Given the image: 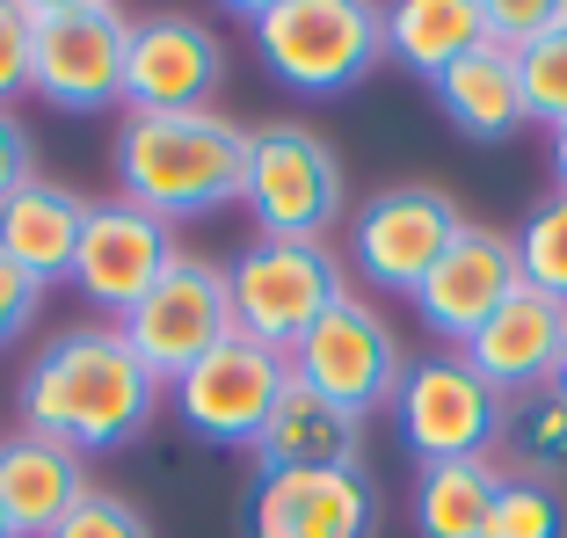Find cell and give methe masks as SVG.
Returning a JSON list of instances; mask_svg holds the SVG:
<instances>
[{"instance_id": "obj_27", "label": "cell", "mask_w": 567, "mask_h": 538, "mask_svg": "<svg viewBox=\"0 0 567 538\" xmlns=\"http://www.w3.org/2000/svg\"><path fill=\"white\" fill-rule=\"evenodd\" d=\"M51 538H153V524H146V509H138L132 495L95 488L66 524H59V531H51Z\"/></svg>"}, {"instance_id": "obj_13", "label": "cell", "mask_w": 567, "mask_h": 538, "mask_svg": "<svg viewBox=\"0 0 567 538\" xmlns=\"http://www.w3.org/2000/svg\"><path fill=\"white\" fill-rule=\"evenodd\" d=\"M226 87V44L197 15H146L124 44V117H183L212 110Z\"/></svg>"}, {"instance_id": "obj_2", "label": "cell", "mask_w": 567, "mask_h": 538, "mask_svg": "<svg viewBox=\"0 0 567 538\" xmlns=\"http://www.w3.org/2000/svg\"><path fill=\"white\" fill-rule=\"evenodd\" d=\"M117 197L153 211L161 226L204 219L218 204H240L248 175V132L226 110H183V117H117L110 138Z\"/></svg>"}, {"instance_id": "obj_8", "label": "cell", "mask_w": 567, "mask_h": 538, "mask_svg": "<svg viewBox=\"0 0 567 538\" xmlns=\"http://www.w3.org/2000/svg\"><path fill=\"white\" fill-rule=\"evenodd\" d=\"M401 371H408L401 335H393L385 313H371L357 291H342V299L313 320V335L291 350V379L313 386L328 407H342L350 422H371L379 407H393Z\"/></svg>"}, {"instance_id": "obj_5", "label": "cell", "mask_w": 567, "mask_h": 538, "mask_svg": "<svg viewBox=\"0 0 567 538\" xmlns=\"http://www.w3.org/2000/svg\"><path fill=\"white\" fill-rule=\"evenodd\" d=\"M240 204L255 219V240H328L350 211V183H342V161L320 132L262 124V132H248Z\"/></svg>"}, {"instance_id": "obj_14", "label": "cell", "mask_w": 567, "mask_h": 538, "mask_svg": "<svg viewBox=\"0 0 567 538\" xmlns=\"http://www.w3.org/2000/svg\"><path fill=\"white\" fill-rule=\"evenodd\" d=\"M175 262H183L175 226H161L153 211H138V204H124V197L87 204L81 255H73V284H81V299L95 306V313L124 320Z\"/></svg>"}, {"instance_id": "obj_28", "label": "cell", "mask_w": 567, "mask_h": 538, "mask_svg": "<svg viewBox=\"0 0 567 538\" xmlns=\"http://www.w3.org/2000/svg\"><path fill=\"white\" fill-rule=\"evenodd\" d=\"M567 15V0H481V22H487V44L502 51H524Z\"/></svg>"}, {"instance_id": "obj_19", "label": "cell", "mask_w": 567, "mask_h": 538, "mask_svg": "<svg viewBox=\"0 0 567 538\" xmlns=\"http://www.w3.org/2000/svg\"><path fill=\"white\" fill-rule=\"evenodd\" d=\"M81 226H87V197H81V189L37 175V183H22L16 197L0 204V255H16L37 284L51 291L59 277H73Z\"/></svg>"}, {"instance_id": "obj_29", "label": "cell", "mask_w": 567, "mask_h": 538, "mask_svg": "<svg viewBox=\"0 0 567 538\" xmlns=\"http://www.w3.org/2000/svg\"><path fill=\"white\" fill-rule=\"evenodd\" d=\"M30 95V0H0V110Z\"/></svg>"}, {"instance_id": "obj_9", "label": "cell", "mask_w": 567, "mask_h": 538, "mask_svg": "<svg viewBox=\"0 0 567 538\" xmlns=\"http://www.w3.org/2000/svg\"><path fill=\"white\" fill-rule=\"evenodd\" d=\"M284 386H291V356L262 350V342H248L234 328L212 356H197V364L167 386V401H175V422H183L197 444L255 452V437H262V422H269V407H277Z\"/></svg>"}, {"instance_id": "obj_26", "label": "cell", "mask_w": 567, "mask_h": 538, "mask_svg": "<svg viewBox=\"0 0 567 538\" xmlns=\"http://www.w3.org/2000/svg\"><path fill=\"white\" fill-rule=\"evenodd\" d=\"M487 538H567V503L546 480H502L495 509H487Z\"/></svg>"}, {"instance_id": "obj_23", "label": "cell", "mask_w": 567, "mask_h": 538, "mask_svg": "<svg viewBox=\"0 0 567 538\" xmlns=\"http://www.w3.org/2000/svg\"><path fill=\"white\" fill-rule=\"evenodd\" d=\"M495 452H509V473H517V480H546V488L567 480V393L553 386V379L509 393Z\"/></svg>"}, {"instance_id": "obj_1", "label": "cell", "mask_w": 567, "mask_h": 538, "mask_svg": "<svg viewBox=\"0 0 567 538\" xmlns=\"http://www.w3.org/2000/svg\"><path fill=\"white\" fill-rule=\"evenodd\" d=\"M161 379L138 364L117 320H81L59 328L44 350L30 356L16 386V415L30 437H51L66 452H124L153 430L161 415Z\"/></svg>"}, {"instance_id": "obj_24", "label": "cell", "mask_w": 567, "mask_h": 538, "mask_svg": "<svg viewBox=\"0 0 567 538\" xmlns=\"http://www.w3.org/2000/svg\"><path fill=\"white\" fill-rule=\"evenodd\" d=\"M517 277L567 306V197H538L517 226Z\"/></svg>"}, {"instance_id": "obj_34", "label": "cell", "mask_w": 567, "mask_h": 538, "mask_svg": "<svg viewBox=\"0 0 567 538\" xmlns=\"http://www.w3.org/2000/svg\"><path fill=\"white\" fill-rule=\"evenodd\" d=\"M0 538H16V524H8V509H0Z\"/></svg>"}, {"instance_id": "obj_17", "label": "cell", "mask_w": 567, "mask_h": 538, "mask_svg": "<svg viewBox=\"0 0 567 538\" xmlns=\"http://www.w3.org/2000/svg\"><path fill=\"white\" fill-rule=\"evenodd\" d=\"M560 342H567V306L546 299V291H532V284H517L502 299V313L466 342V364L481 371L495 393H524V386H546L553 379Z\"/></svg>"}, {"instance_id": "obj_4", "label": "cell", "mask_w": 567, "mask_h": 538, "mask_svg": "<svg viewBox=\"0 0 567 538\" xmlns=\"http://www.w3.org/2000/svg\"><path fill=\"white\" fill-rule=\"evenodd\" d=\"M132 15L110 0H30V95L66 117H102L124 102Z\"/></svg>"}, {"instance_id": "obj_16", "label": "cell", "mask_w": 567, "mask_h": 538, "mask_svg": "<svg viewBox=\"0 0 567 538\" xmlns=\"http://www.w3.org/2000/svg\"><path fill=\"white\" fill-rule=\"evenodd\" d=\"M87 495H95V480H87L81 452H66V444H51V437H30V430L0 437V509H8L16 538H51Z\"/></svg>"}, {"instance_id": "obj_25", "label": "cell", "mask_w": 567, "mask_h": 538, "mask_svg": "<svg viewBox=\"0 0 567 538\" xmlns=\"http://www.w3.org/2000/svg\"><path fill=\"white\" fill-rule=\"evenodd\" d=\"M517 81H524V110H532L546 132L567 124V15L553 22L538 44L517 51Z\"/></svg>"}, {"instance_id": "obj_11", "label": "cell", "mask_w": 567, "mask_h": 538, "mask_svg": "<svg viewBox=\"0 0 567 538\" xmlns=\"http://www.w3.org/2000/svg\"><path fill=\"white\" fill-rule=\"evenodd\" d=\"M466 211L430 183H401L379 189L350 211V262L364 284L393 291V299H415V284L436 269V255L458 240Z\"/></svg>"}, {"instance_id": "obj_10", "label": "cell", "mask_w": 567, "mask_h": 538, "mask_svg": "<svg viewBox=\"0 0 567 538\" xmlns=\"http://www.w3.org/2000/svg\"><path fill=\"white\" fill-rule=\"evenodd\" d=\"M124 342L138 350V364L161 379V386H175L197 356H212L218 342L234 335V299H226V269L204 262V255H183V262L167 269L161 284L146 291V299L132 306V313L117 320Z\"/></svg>"}, {"instance_id": "obj_32", "label": "cell", "mask_w": 567, "mask_h": 538, "mask_svg": "<svg viewBox=\"0 0 567 538\" xmlns=\"http://www.w3.org/2000/svg\"><path fill=\"white\" fill-rule=\"evenodd\" d=\"M553 183H560V197H567V124H560V132H553Z\"/></svg>"}, {"instance_id": "obj_31", "label": "cell", "mask_w": 567, "mask_h": 538, "mask_svg": "<svg viewBox=\"0 0 567 538\" xmlns=\"http://www.w3.org/2000/svg\"><path fill=\"white\" fill-rule=\"evenodd\" d=\"M22 183H37V138L16 110H0V204L16 197Z\"/></svg>"}, {"instance_id": "obj_7", "label": "cell", "mask_w": 567, "mask_h": 538, "mask_svg": "<svg viewBox=\"0 0 567 538\" xmlns=\"http://www.w3.org/2000/svg\"><path fill=\"white\" fill-rule=\"evenodd\" d=\"M502 407L509 393H495L481 371L466 364V350L408 356L401 393H393V422L401 444L422 466H451V458H495L502 444Z\"/></svg>"}, {"instance_id": "obj_33", "label": "cell", "mask_w": 567, "mask_h": 538, "mask_svg": "<svg viewBox=\"0 0 567 538\" xmlns=\"http://www.w3.org/2000/svg\"><path fill=\"white\" fill-rule=\"evenodd\" d=\"M553 386L567 393V342H560V356H553Z\"/></svg>"}, {"instance_id": "obj_18", "label": "cell", "mask_w": 567, "mask_h": 538, "mask_svg": "<svg viewBox=\"0 0 567 538\" xmlns=\"http://www.w3.org/2000/svg\"><path fill=\"white\" fill-rule=\"evenodd\" d=\"M364 452V422H350L342 407H328L313 386L277 393L262 437H255V473H320V466H357Z\"/></svg>"}, {"instance_id": "obj_20", "label": "cell", "mask_w": 567, "mask_h": 538, "mask_svg": "<svg viewBox=\"0 0 567 538\" xmlns=\"http://www.w3.org/2000/svg\"><path fill=\"white\" fill-rule=\"evenodd\" d=\"M430 87H436V110H444L466 138H481V146L509 138L517 124H532V110H524V81H517V51H502V44L466 51V59L444 66Z\"/></svg>"}, {"instance_id": "obj_21", "label": "cell", "mask_w": 567, "mask_h": 538, "mask_svg": "<svg viewBox=\"0 0 567 538\" xmlns=\"http://www.w3.org/2000/svg\"><path fill=\"white\" fill-rule=\"evenodd\" d=\"M481 44H487L481 0H401V8H385V51L422 81H436Z\"/></svg>"}, {"instance_id": "obj_15", "label": "cell", "mask_w": 567, "mask_h": 538, "mask_svg": "<svg viewBox=\"0 0 567 538\" xmlns=\"http://www.w3.org/2000/svg\"><path fill=\"white\" fill-rule=\"evenodd\" d=\"M517 240L495 234V226H458V240H451L444 255H436V269L415 284V313L422 328H430L436 342H451V350H466L473 335H481L487 320L502 313V299L517 291Z\"/></svg>"}, {"instance_id": "obj_22", "label": "cell", "mask_w": 567, "mask_h": 538, "mask_svg": "<svg viewBox=\"0 0 567 538\" xmlns=\"http://www.w3.org/2000/svg\"><path fill=\"white\" fill-rule=\"evenodd\" d=\"M509 466L502 458H451V466L415 473V531L422 538H487V509H495Z\"/></svg>"}, {"instance_id": "obj_30", "label": "cell", "mask_w": 567, "mask_h": 538, "mask_svg": "<svg viewBox=\"0 0 567 538\" xmlns=\"http://www.w3.org/2000/svg\"><path fill=\"white\" fill-rule=\"evenodd\" d=\"M37 313H44V284H37V277L16 262V255H0V350L30 335Z\"/></svg>"}, {"instance_id": "obj_3", "label": "cell", "mask_w": 567, "mask_h": 538, "mask_svg": "<svg viewBox=\"0 0 567 538\" xmlns=\"http://www.w3.org/2000/svg\"><path fill=\"white\" fill-rule=\"evenodd\" d=\"M255 59L291 95H350L385 59V8L371 0H248Z\"/></svg>"}, {"instance_id": "obj_12", "label": "cell", "mask_w": 567, "mask_h": 538, "mask_svg": "<svg viewBox=\"0 0 567 538\" xmlns=\"http://www.w3.org/2000/svg\"><path fill=\"white\" fill-rule=\"evenodd\" d=\"M379 480L357 466L320 473H255L240 495V531L248 538H379Z\"/></svg>"}, {"instance_id": "obj_6", "label": "cell", "mask_w": 567, "mask_h": 538, "mask_svg": "<svg viewBox=\"0 0 567 538\" xmlns=\"http://www.w3.org/2000/svg\"><path fill=\"white\" fill-rule=\"evenodd\" d=\"M342 255L328 240H248L226 262V299H234V328L262 350L291 356L313 320L342 299Z\"/></svg>"}]
</instances>
